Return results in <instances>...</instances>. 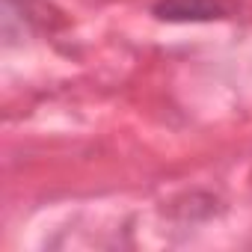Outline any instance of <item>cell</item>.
<instances>
[{"label": "cell", "instance_id": "1", "mask_svg": "<svg viewBox=\"0 0 252 252\" xmlns=\"http://www.w3.org/2000/svg\"><path fill=\"white\" fill-rule=\"evenodd\" d=\"M155 15L169 24L225 21V18L237 15V0H158Z\"/></svg>", "mask_w": 252, "mask_h": 252}]
</instances>
